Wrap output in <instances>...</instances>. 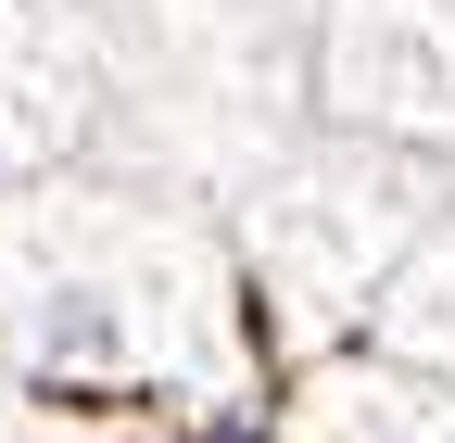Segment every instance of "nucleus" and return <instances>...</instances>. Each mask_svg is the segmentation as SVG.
<instances>
[{
    "mask_svg": "<svg viewBox=\"0 0 455 443\" xmlns=\"http://www.w3.org/2000/svg\"><path fill=\"white\" fill-rule=\"evenodd\" d=\"M367 329H379L392 367H418V380H443V393H455V203L405 241V266L367 292Z\"/></svg>",
    "mask_w": 455,
    "mask_h": 443,
    "instance_id": "obj_2",
    "label": "nucleus"
},
{
    "mask_svg": "<svg viewBox=\"0 0 455 443\" xmlns=\"http://www.w3.org/2000/svg\"><path fill=\"white\" fill-rule=\"evenodd\" d=\"M316 101L355 140H455V0H316Z\"/></svg>",
    "mask_w": 455,
    "mask_h": 443,
    "instance_id": "obj_1",
    "label": "nucleus"
}]
</instances>
